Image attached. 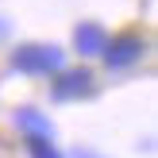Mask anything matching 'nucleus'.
<instances>
[{"label": "nucleus", "instance_id": "1", "mask_svg": "<svg viewBox=\"0 0 158 158\" xmlns=\"http://www.w3.org/2000/svg\"><path fill=\"white\" fill-rule=\"evenodd\" d=\"M12 66L19 69V73L27 77H43V73H62V66H66V54L58 50V46H19V50L12 54Z\"/></svg>", "mask_w": 158, "mask_h": 158}, {"label": "nucleus", "instance_id": "2", "mask_svg": "<svg viewBox=\"0 0 158 158\" xmlns=\"http://www.w3.org/2000/svg\"><path fill=\"white\" fill-rule=\"evenodd\" d=\"M85 93H93L89 69H69V73L54 77V100H73V97H85Z\"/></svg>", "mask_w": 158, "mask_h": 158}, {"label": "nucleus", "instance_id": "3", "mask_svg": "<svg viewBox=\"0 0 158 158\" xmlns=\"http://www.w3.org/2000/svg\"><path fill=\"white\" fill-rule=\"evenodd\" d=\"M139 54H143V43L131 39V35H123V39H116V43L104 46V62L112 69H123V66H131V62H139Z\"/></svg>", "mask_w": 158, "mask_h": 158}, {"label": "nucleus", "instance_id": "4", "mask_svg": "<svg viewBox=\"0 0 158 158\" xmlns=\"http://www.w3.org/2000/svg\"><path fill=\"white\" fill-rule=\"evenodd\" d=\"M12 123L23 131V135H43V139H54V123L46 120L39 108H19V112L12 116Z\"/></svg>", "mask_w": 158, "mask_h": 158}, {"label": "nucleus", "instance_id": "5", "mask_svg": "<svg viewBox=\"0 0 158 158\" xmlns=\"http://www.w3.org/2000/svg\"><path fill=\"white\" fill-rule=\"evenodd\" d=\"M73 43H77V50H81V54H104L108 35H104V27H100V23H77Z\"/></svg>", "mask_w": 158, "mask_h": 158}, {"label": "nucleus", "instance_id": "6", "mask_svg": "<svg viewBox=\"0 0 158 158\" xmlns=\"http://www.w3.org/2000/svg\"><path fill=\"white\" fill-rule=\"evenodd\" d=\"M23 147H27L31 158H62V151L54 147V139H43V135H23Z\"/></svg>", "mask_w": 158, "mask_h": 158}, {"label": "nucleus", "instance_id": "7", "mask_svg": "<svg viewBox=\"0 0 158 158\" xmlns=\"http://www.w3.org/2000/svg\"><path fill=\"white\" fill-rule=\"evenodd\" d=\"M73 158H100V154H93V151H73Z\"/></svg>", "mask_w": 158, "mask_h": 158}]
</instances>
